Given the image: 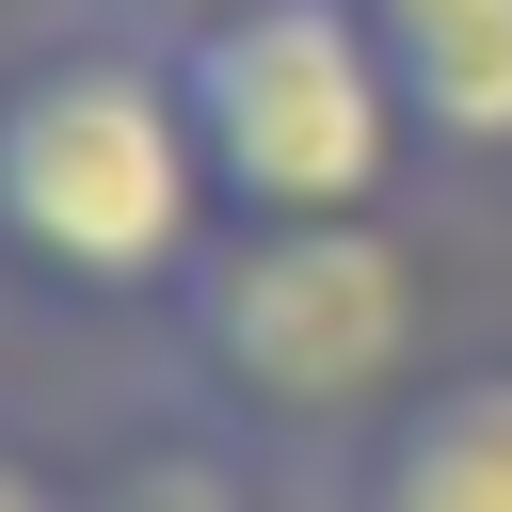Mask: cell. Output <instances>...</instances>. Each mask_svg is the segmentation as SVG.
Instances as JSON below:
<instances>
[{
  "mask_svg": "<svg viewBox=\"0 0 512 512\" xmlns=\"http://www.w3.org/2000/svg\"><path fill=\"white\" fill-rule=\"evenodd\" d=\"M0 512H96V480H64V464H32V448L0 432Z\"/></svg>",
  "mask_w": 512,
  "mask_h": 512,
  "instance_id": "obj_7",
  "label": "cell"
},
{
  "mask_svg": "<svg viewBox=\"0 0 512 512\" xmlns=\"http://www.w3.org/2000/svg\"><path fill=\"white\" fill-rule=\"evenodd\" d=\"M160 368L192 432H224L272 480H336L448 352H432V256L400 208L368 224H224L192 288L160 304Z\"/></svg>",
  "mask_w": 512,
  "mask_h": 512,
  "instance_id": "obj_2",
  "label": "cell"
},
{
  "mask_svg": "<svg viewBox=\"0 0 512 512\" xmlns=\"http://www.w3.org/2000/svg\"><path fill=\"white\" fill-rule=\"evenodd\" d=\"M304 512H512V352H448Z\"/></svg>",
  "mask_w": 512,
  "mask_h": 512,
  "instance_id": "obj_4",
  "label": "cell"
},
{
  "mask_svg": "<svg viewBox=\"0 0 512 512\" xmlns=\"http://www.w3.org/2000/svg\"><path fill=\"white\" fill-rule=\"evenodd\" d=\"M96 512H304V480H272L224 432H192V448H144L128 480H96Z\"/></svg>",
  "mask_w": 512,
  "mask_h": 512,
  "instance_id": "obj_6",
  "label": "cell"
},
{
  "mask_svg": "<svg viewBox=\"0 0 512 512\" xmlns=\"http://www.w3.org/2000/svg\"><path fill=\"white\" fill-rule=\"evenodd\" d=\"M224 240V176L176 80V32L64 0L0 48V272L96 320H160Z\"/></svg>",
  "mask_w": 512,
  "mask_h": 512,
  "instance_id": "obj_1",
  "label": "cell"
},
{
  "mask_svg": "<svg viewBox=\"0 0 512 512\" xmlns=\"http://www.w3.org/2000/svg\"><path fill=\"white\" fill-rule=\"evenodd\" d=\"M176 80H192V128H208L224 224H368L432 160L368 0H240V16L176 32Z\"/></svg>",
  "mask_w": 512,
  "mask_h": 512,
  "instance_id": "obj_3",
  "label": "cell"
},
{
  "mask_svg": "<svg viewBox=\"0 0 512 512\" xmlns=\"http://www.w3.org/2000/svg\"><path fill=\"white\" fill-rule=\"evenodd\" d=\"M432 160H512V0H368Z\"/></svg>",
  "mask_w": 512,
  "mask_h": 512,
  "instance_id": "obj_5",
  "label": "cell"
},
{
  "mask_svg": "<svg viewBox=\"0 0 512 512\" xmlns=\"http://www.w3.org/2000/svg\"><path fill=\"white\" fill-rule=\"evenodd\" d=\"M96 16H128V32H208V16H240V0H96Z\"/></svg>",
  "mask_w": 512,
  "mask_h": 512,
  "instance_id": "obj_8",
  "label": "cell"
}]
</instances>
